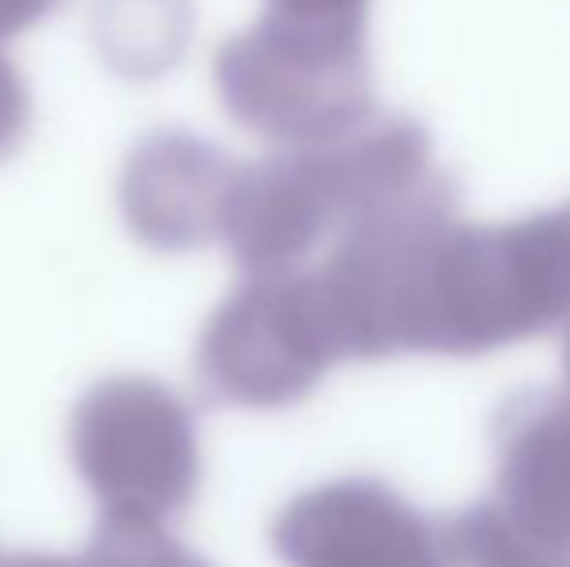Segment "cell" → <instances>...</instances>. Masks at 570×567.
Here are the masks:
<instances>
[{
  "label": "cell",
  "instance_id": "obj_1",
  "mask_svg": "<svg viewBox=\"0 0 570 567\" xmlns=\"http://www.w3.org/2000/svg\"><path fill=\"white\" fill-rule=\"evenodd\" d=\"M458 190L342 229L311 268L345 362L478 358L570 319V211L473 226Z\"/></svg>",
  "mask_w": 570,
  "mask_h": 567
},
{
  "label": "cell",
  "instance_id": "obj_2",
  "mask_svg": "<svg viewBox=\"0 0 570 567\" xmlns=\"http://www.w3.org/2000/svg\"><path fill=\"white\" fill-rule=\"evenodd\" d=\"M214 82L240 129L284 148L342 140L373 117L365 23L264 8L253 28L222 43Z\"/></svg>",
  "mask_w": 570,
  "mask_h": 567
},
{
  "label": "cell",
  "instance_id": "obj_3",
  "mask_svg": "<svg viewBox=\"0 0 570 567\" xmlns=\"http://www.w3.org/2000/svg\"><path fill=\"white\" fill-rule=\"evenodd\" d=\"M345 362L311 268L256 273L203 326L195 370L206 397L233 409H287Z\"/></svg>",
  "mask_w": 570,
  "mask_h": 567
},
{
  "label": "cell",
  "instance_id": "obj_4",
  "mask_svg": "<svg viewBox=\"0 0 570 567\" xmlns=\"http://www.w3.org/2000/svg\"><path fill=\"white\" fill-rule=\"evenodd\" d=\"M70 459L101 514L164 521L195 501L203 478L187 401L156 378H106L70 412Z\"/></svg>",
  "mask_w": 570,
  "mask_h": 567
},
{
  "label": "cell",
  "instance_id": "obj_5",
  "mask_svg": "<svg viewBox=\"0 0 570 567\" xmlns=\"http://www.w3.org/2000/svg\"><path fill=\"white\" fill-rule=\"evenodd\" d=\"M272 548L287 567H443V529L381 478H338L279 509Z\"/></svg>",
  "mask_w": 570,
  "mask_h": 567
},
{
  "label": "cell",
  "instance_id": "obj_6",
  "mask_svg": "<svg viewBox=\"0 0 570 567\" xmlns=\"http://www.w3.org/2000/svg\"><path fill=\"white\" fill-rule=\"evenodd\" d=\"M240 164L190 133H151L120 172V218L148 250L183 253L222 237Z\"/></svg>",
  "mask_w": 570,
  "mask_h": 567
},
{
  "label": "cell",
  "instance_id": "obj_7",
  "mask_svg": "<svg viewBox=\"0 0 570 567\" xmlns=\"http://www.w3.org/2000/svg\"><path fill=\"white\" fill-rule=\"evenodd\" d=\"M493 498L532 532L570 545V393L520 389L493 420Z\"/></svg>",
  "mask_w": 570,
  "mask_h": 567
},
{
  "label": "cell",
  "instance_id": "obj_8",
  "mask_svg": "<svg viewBox=\"0 0 570 567\" xmlns=\"http://www.w3.org/2000/svg\"><path fill=\"white\" fill-rule=\"evenodd\" d=\"M190 0H98L94 39L125 78H156L183 59L190 43Z\"/></svg>",
  "mask_w": 570,
  "mask_h": 567
},
{
  "label": "cell",
  "instance_id": "obj_9",
  "mask_svg": "<svg viewBox=\"0 0 570 567\" xmlns=\"http://www.w3.org/2000/svg\"><path fill=\"white\" fill-rule=\"evenodd\" d=\"M439 529L443 567H570V545L532 532L497 498L473 501Z\"/></svg>",
  "mask_w": 570,
  "mask_h": 567
},
{
  "label": "cell",
  "instance_id": "obj_10",
  "mask_svg": "<svg viewBox=\"0 0 570 567\" xmlns=\"http://www.w3.org/2000/svg\"><path fill=\"white\" fill-rule=\"evenodd\" d=\"M86 567H210L198 553L167 532L164 521L101 514L86 548Z\"/></svg>",
  "mask_w": 570,
  "mask_h": 567
},
{
  "label": "cell",
  "instance_id": "obj_11",
  "mask_svg": "<svg viewBox=\"0 0 570 567\" xmlns=\"http://www.w3.org/2000/svg\"><path fill=\"white\" fill-rule=\"evenodd\" d=\"M31 121V94L23 75L12 67L4 51H0V159L16 151V144L28 137Z\"/></svg>",
  "mask_w": 570,
  "mask_h": 567
},
{
  "label": "cell",
  "instance_id": "obj_12",
  "mask_svg": "<svg viewBox=\"0 0 570 567\" xmlns=\"http://www.w3.org/2000/svg\"><path fill=\"white\" fill-rule=\"evenodd\" d=\"M272 12L303 16V20H331V23H365L368 0H268Z\"/></svg>",
  "mask_w": 570,
  "mask_h": 567
},
{
  "label": "cell",
  "instance_id": "obj_13",
  "mask_svg": "<svg viewBox=\"0 0 570 567\" xmlns=\"http://www.w3.org/2000/svg\"><path fill=\"white\" fill-rule=\"evenodd\" d=\"M62 8V0H0V39H12Z\"/></svg>",
  "mask_w": 570,
  "mask_h": 567
},
{
  "label": "cell",
  "instance_id": "obj_14",
  "mask_svg": "<svg viewBox=\"0 0 570 567\" xmlns=\"http://www.w3.org/2000/svg\"><path fill=\"white\" fill-rule=\"evenodd\" d=\"M0 567H86V560H70V556H51V553H16L0 556Z\"/></svg>",
  "mask_w": 570,
  "mask_h": 567
},
{
  "label": "cell",
  "instance_id": "obj_15",
  "mask_svg": "<svg viewBox=\"0 0 570 567\" xmlns=\"http://www.w3.org/2000/svg\"><path fill=\"white\" fill-rule=\"evenodd\" d=\"M563 365H567V378H570V326H567V339H563Z\"/></svg>",
  "mask_w": 570,
  "mask_h": 567
},
{
  "label": "cell",
  "instance_id": "obj_16",
  "mask_svg": "<svg viewBox=\"0 0 570 567\" xmlns=\"http://www.w3.org/2000/svg\"><path fill=\"white\" fill-rule=\"evenodd\" d=\"M567 211H570V203H567Z\"/></svg>",
  "mask_w": 570,
  "mask_h": 567
}]
</instances>
